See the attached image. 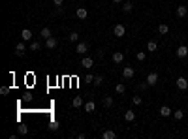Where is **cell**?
<instances>
[{"mask_svg":"<svg viewBox=\"0 0 188 139\" xmlns=\"http://www.w3.org/2000/svg\"><path fill=\"white\" fill-rule=\"evenodd\" d=\"M24 53H27V42H19L17 45H15V55L23 56Z\"/></svg>","mask_w":188,"mask_h":139,"instance_id":"cell-1","label":"cell"},{"mask_svg":"<svg viewBox=\"0 0 188 139\" xmlns=\"http://www.w3.org/2000/svg\"><path fill=\"white\" fill-rule=\"evenodd\" d=\"M156 83H158V73H154V71H151V73L147 75V85H149V86H154Z\"/></svg>","mask_w":188,"mask_h":139,"instance_id":"cell-2","label":"cell"},{"mask_svg":"<svg viewBox=\"0 0 188 139\" xmlns=\"http://www.w3.org/2000/svg\"><path fill=\"white\" fill-rule=\"evenodd\" d=\"M177 89L179 90H186L188 89V79L186 77H177Z\"/></svg>","mask_w":188,"mask_h":139,"instance_id":"cell-3","label":"cell"},{"mask_svg":"<svg viewBox=\"0 0 188 139\" xmlns=\"http://www.w3.org/2000/svg\"><path fill=\"white\" fill-rule=\"evenodd\" d=\"M113 34L117 36V38H122V36L126 34V28H124V24H115V28H113Z\"/></svg>","mask_w":188,"mask_h":139,"instance_id":"cell-4","label":"cell"},{"mask_svg":"<svg viewBox=\"0 0 188 139\" xmlns=\"http://www.w3.org/2000/svg\"><path fill=\"white\" fill-rule=\"evenodd\" d=\"M177 56L179 58H186L188 56V45H179L177 47Z\"/></svg>","mask_w":188,"mask_h":139,"instance_id":"cell-5","label":"cell"},{"mask_svg":"<svg viewBox=\"0 0 188 139\" xmlns=\"http://www.w3.org/2000/svg\"><path fill=\"white\" fill-rule=\"evenodd\" d=\"M87 51H89V45L85 42H79L77 47H75V53H79V55H87Z\"/></svg>","mask_w":188,"mask_h":139,"instance_id":"cell-6","label":"cell"},{"mask_svg":"<svg viewBox=\"0 0 188 139\" xmlns=\"http://www.w3.org/2000/svg\"><path fill=\"white\" fill-rule=\"evenodd\" d=\"M134 73H135V70L132 68V66H126V68L122 70V77H124V79H132Z\"/></svg>","mask_w":188,"mask_h":139,"instance_id":"cell-7","label":"cell"},{"mask_svg":"<svg viewBox=\"0 0 188 139\" xmlns=\"http://www.w3.org/2000/svg\"><path fill=\"white\" fill-rule=\"evenodd\" d=\"M57 45H58V40H57V38H53V36L45 40V47H47V49H55Z\"/></svg>","mask_w":188,"mask_h":139,"instance_id":"cell-8","label":"cell"},{"mask_svg":"<svg viewBox=\"0 0 188 139\" xmlns=\"http://www.w3.org/2000/svg\"><path fill=\"white\" fill-rule=\"evenodd\" d=\"M111 58H113V62H115V64H120V62L124 60V53H122V51H115Z\"/></svg>","mask_w":188,"mask_h":139,"instance_id":"cell-9","label":"cell"},{"mask_svg":"<svg viewBox=\"0 0 188 139\" xmlns=\"http://www.w3.org/2000/svg\"><path fill=\"white\" fill-rule=\"evenodd\" d=\"M92 64H94V60L90 58V56H83V60H81V66H83L85 70H89V68H92Z\"/></svg>","mask_w":188,"mask_h":139,"instance_id":"cell-10","label":"cell"},{"mask_svg":"<svg viewBox=\"0 0 188 139\" xmlns=\"http://www.w3.org/2000/svg\"><path fill=\"white\" fill-rule=\"evenodd\" d=\"M21 38H23V42H32V32L28 28H24L21 30Z\"/></svg>","mask_w":188,"mask_h":139,"instance_id":"cell-11","label":"cell"},{"mask_svg":"<svg viewBox=\"0 0 188 139\" xmlns=\"http://www.w3.org/2000/svg\"><path fill=\"white\" fill-rule=\"evenodd\" d=\"M102 139H117V133L113 130H105L104 133H102Z\"/></svg>","mask_w":188,"mask_h":139,"instance_id":"cell-12","label":"cell"},{"mask_svg":"<svg viewBox=\"0 0 188 139\" xmlns=\"http://www.w3.org/2000/svg\"><path fill=\"white\" fill-rule=\"evenodd\" d=\"M186 13H188V9H186V6H177V17H186Z\"/></svg>","mask_w":188,"mask_h":139,"instance_id":"cell-13","label":"cell"},{"mask_svg":"<svg viewBox=\"0 0 188 139\" xmlns=\"http://www.w3.org/2000/svg\"><path fill=\"white\" fill-rule=\"evenodd\" d=\"M160 115H162V117H169V115H173V111H171L167 105H162V107H160Z\"/></svg>","mask_w":188,"mask_h":139,"instance_id":"cell-14","label":"cell"},{"mask_svg":"<svg viewBox=\"0 0 188 139\" xmlns=\"http://www.w3.org/2000/svg\"><path fill=\"white\" fill-rule=\"evenodd\" d=\"M40 36H42L43 40L51 38V36H53V34H51V28H47V27H45V28H42V32H40Z\"/></svg>","mask_w":188,"mask_h":139,"instance_id":"cell-15","label":"cell"},{"mask_svg":"<svg viewBox=\"0 0 188 139\" xmlns=\"http://www.w3.org/2000/svg\"><path fill=\"white\" fill-rule=\"evenodd\" d=\"M156 49H158V43H156V42H149V43H147V51H149V53H154Z\"/></svg>","mask_w":188,"mask_h":139,"instance_id":"cell-16","label":"cell"},{"mask_svg":"<svg viewBox=\"0 0 188 139\" xmlns=\"http://www.w3.org/2000/svg\"><path fill=\"white\" fill-rule=\"evenodd\" d=\"M72 105H73V107H81V105H83V98H81V96H75L73 100H72Z\"/></svg>","mask_w":188,"mask_h":139,"instance_id":"cell-17","label":"cell"},{"mask_svg":"<svg viewBox=\"0 0 188 139\" xmlns=\"http://www.w3.org/2000/svg\"><path fill=\"white\" fill-rule=\"evenodd\" d=\"M132 9H134V4H132V2H124V4H122V12H124V13H130Z\"/></svg>","mask_w":188,"mask_h":139,"instance_id":"cell-18","label":"cell"},{"mask_svg":"<svg viewBox=\"0 0 188 139\" xmlns=\"http://www.w3.org/2000/svg\"><path fill=\"white\" fill-rule=\"evenodd\" d=\"M96 109V104H94V102H87V104H85V111H87V113H92Z\"/></svg>","mask_w":188,"mask_h":139,"instance_id":"cell-19","label":"cell"},{"mask_svg":"<svg viewBox=\"0 0 188 139\" xmlns=\"http://www.w3.org/2000/svg\"><path fill=\"white\" fill-rule=\"evenodd\" d=\"M115 92H117V94H124V92H126V86H124L122 83L115 85Z\"/></svg>","mask_w":188,"mask_h":139,"instance_id":"cell-20","label":"cell"},{"mask_svg":"<svg viewBox=\"0 0 188 139\" xmlns=\"http://www.w3.org/2000/svg\"><path fill=\"white\" fill-rule=\"evenodd\" d=\"M77 17L79 19H87V8H79L77 9Z\"/></svg>","mask_w":188,"mask_h":139,"instance_id":"cell-21","label":"cell"},{"mask_svg":"<svg viewBox=\"0 0 188 139\" xmlns=\"http://www.w3.org/2000/svg\"><path fill=\"white\" fill-rule=\"evenodd\" d=\"M68 40H70V42H72V43H77V40H79V34H77V32H70Z\"/></svg>","mask_w":188,"mask_h":139,"instance_id":"cell-22","label":"cell"},{"mask_svg":"<svg viewBox=\"0 0 188 139\" xmlns=\"http://www.w3.org/2000/svg\"><path fill=\"white\" fill-rule=\"evenodd\" d=\"M124 118H126L128 122H132V120L135 118V113H134V111H126V113H124Z\"/></svg>","mask_w":188,"mask_h":139,"instance_id":"cell-23","label":"cell"},{"mask_svg":"<svg viewBox=\"0 0 188 139\" xmlns=\"http://www.w3.org/2000/svg\"><path fill=\"white\" fill-rule=\"evenodd\" d=\"M17 132L21 133V135H27V133H28V126H24V124H21V126H17Z\"/></svg>","mask_w":188,"mask_h":139,"instance_id":"cell-24","label":"cell"},{"mask_svg":"<svg viewBox=\"0 0 188 139\" xmlns=\"http://www.w3.org/2000/svg\"><path fill=\"white\" fill-rule=\"evenodd\" d=\"M102 85H104V77H102V75H96V77H94V86H102Z\"/></svg>","mask_w":188,"mask_h":139,"instance_id":"cell-25","label":"cell"},{"mask_svg":"<svg viewBox=\"0 0 188 139\" xmlns=\"http://www.w3.org/2000/svg\"><path fill=\"white\" fill-rule=\"evenodd\" d=\"M158 32H160V34H167V32H169V27H167V24H164V23H162L160 27H158Z\"/></svg>","mask_w":188,"mask_h":139,"instance_id":"cell-26","label":"cell"},{"mask_svg":"<svg viewBox=\"0 0 188 139\" xmlns=\"http://www.w3.org/2000/svg\"><path fill=\"white\" fill-rule=\"evenodd\" d=\"M104 105H105V107H111V105H113V98H111V96H105V98H104Z\"/></svg>","mask_w":188,"mask_h":139,"instance_id":"cell-27","label":"cell"},{"mask_svg":"<svg viewBox=\"0 0 188 139\" xmlns=\"http://www.w3.org/2000/svg\"><path fill=\"white\" fill-rule=\"evenodd\" d=\"M42 45H40V42H30V51H38Z\"/></svg>","mask_w":188,"mask_h":139,"instance_id":"cell-28","label":"cell"},{"mask_svg":"<svg viewBox=\"0 0 188 139\" xmlns=\"http://www.w3.org/2000/svg\"><path fill=\"white\" fill-rule=\"evenodd\" d=\"M173 117L177 118V120H181V118H184V113L182 111H173Z\"/></svg>","mask_w":188,"mask_h":139,"instance_id":"cell-29","label":"cell"},{"mask_svg":"<svg viewBox=\"0 0 188 139\" xmlns=\"http://www.w3.org/2000/svg\"><path fill=\"white\" fill-rule=\"evenodd\" d=\"M49 130H51V132H57V130H58V122H55V120H53V122L49 124Z\"/></svg>","mask_w":188,"mask_h":139,"instance_id":"cell-30","label":"cell"},{"mask_svg":"<svg viewBox=\"0 0 188 139\" xmlns=\"http://www.w3.org/2000/svg\"><path fill=\"white\" fill-rule=\"evenodd\" d=\"M145 56H147V55H145V51H139V53L135 55V58H138V60H145Z\"/></svg>","mask_w":188,"mask_h":139,"instance_id":"cell-31","label":"cell"},{"mask_svg":"<svg viewBox=\"0 0 188 139\" xmlns=\"http://www.w3.org/2000/svg\"><path fill=\"white\" fill-rule=\"evenodd\" d=\"M132 102H134L135 105H141V98L139 96H134V98H132Z\"/></svg>","mask_w":188,"mask_h":139,"instance_id":"cell-32","label":"cell"},{"mask_svg":"<svg viewBox=\"0 0 188 139\" xmlns=\"http://www.w3.org/2000/svg\"><path fill=\"white\" fill-rule=\"evenodd\" d=\"M0 94H9V86H2V89H0Z\"/></svg>","mask_w":188,"mask_h":139,"instance_id":"cell-33","label":"cell"},{"mask_svg":"<svg viewBox=\"0 0 188 139\" xmlns=\"http://www.w3.org/2000/svg\"><path fill=\"white\" fill-rule=\"evenodd\" d=\"M87 83H94V75H90V73H87Z\"/></svg>","mask_w":188,"mask_h":139,"instance_id":"cell-34","label":"cell"},{"mask_svg":"<svg viewBox=\"0 0 188 139\" xmlns=\"http://www.w3.org/2000/svg\"><path fill=\"white\" fill-rule=\"evenodd\" d=\"M62 2L64 0H55V6H62Z\"/></svg>","mask_w":188,"mask_h":139,"instance_id":"cell-35","label":"cell"},{"mask_svg":"<svg viewBox=\"0 0 188 139\" xmlns=\"http://www.w3.org/2000/svg\"><path fill=\"white\" fill-rule=\"evenodd\" d=\"M113 2H115V4H120V2H122V0H113Z\"/></svg>","mask_w":188,"mask_h":139,"instance_id":"cell-36","label":"cell"}]
</instances>
